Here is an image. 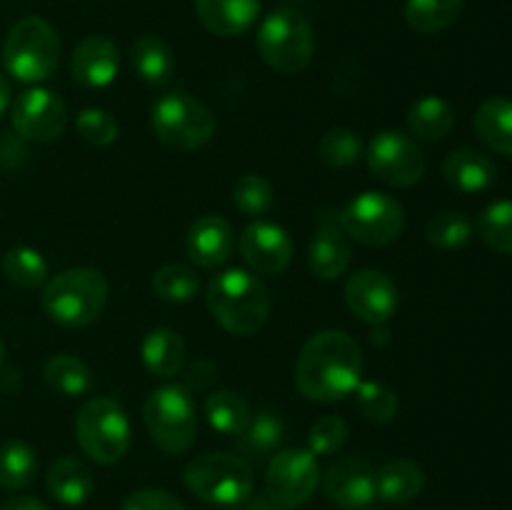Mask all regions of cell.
<instances>
[{
    "label": "cell",
    "instance_id": "6da1fadb",
    "mask_svg": "<svg viewBox=\"0 0 512 510\" xmlns=\"http://www.w3.org/2000/svg\"><path fill=\"white\" fill-rule=\"evenodd\" d=\"M363 350L343 330L313 335L295 360V388L313 403H335L355 393L363 380Z\"/></svg>",
    "mask_w": 512,
    "mask_h": 510
},
{
    "label": "cell",
    "instance_id": "7a4b0ae2",
    "mask_svg": "<svg viewBox=\"0 0 512 510\" xmlns=\"http://www.w3.org/2000/svg\"><path fill=\"white\" fill-rule=\"evenodd\" d=\"M205 303L215 323L240 338L258 333L268 323L273 308L270 290L265 288L263 280L243 268H230L213 275L205 290Z\"/></svg>",
    "mask_w": 512,
    "mask_h": 510
},
{
    "label": "cell",
    "instance_id": "3957f363",
    "mask_svg": "<svg viewBox=\"0 0 512 510\" xmlns=\"http://www.w3.org/2000/svg\"><path fill=\"white\" fill-rule=\"evenodd\" d=\"M108 293L110 285L103 270L80 265L48 278L40 303L53 323L63 328H85L103 315Z\"/></svg>",
    "mask_w": 512,
    "mask_h": 510
},
{
    "label": "cell",
    "instance_id": "277c9868",
    "mask_svg": "<svg viewBox=\"0 0 512 510\" xmlns=\"http://www.w3.org/2000/svg\"><path fill=\"white\" fill-rule=\"evenodd\" d=\"M143 423L155 448L165 455H183L198 435V410L185 385H160L143 405Z\"/></svg>",
    "mask_w": 512,
    "mask_h": 510
},
{
    "label": "cell",
    "instance_id": "5b68a950",
    "mask_svg": "<svg viewBox=\"0 0 512 510\" xmlns=\"http://www.w3.org/2000/svg\"><path fill=\"white\" fill-rule=\"evenodd\" d=\"M255 45L270 68L283 75H295L308 68L315 55L313 25L298 8L283 5L260 23Z\"/></svg>",
    "mask_w": 512,
    "mask_h": 510
},
{
    "label": "cell",
    "instance_id": "8992f818",
    "mask_svg": "<svg viewBox=\"0 0 512 510\" xmlns=\"http://www.w3.org/2000/svg\"><path fill=\"white\" fill-rule=\"evenodd\" d=\"M3 65L20 83L48 80L60 65L58 30L38 15L18 20L5 35Z\"/></svg>",
    "mask_w": 512,
    "mask_h": 510
},
{
    "label": "cell",
    "instance_id": "52a82bcc",
    "mask_svg": "<svg viewBox=\"0 0 512 510\" xmlns=\"http://www.w3.org/2000/svg\"><path fill=\"white\" fill-rule=\"evenodd\" d=\"M150 125L153 133L165 148L180 150V153H190V150H200L215 138V115L205 103L193 98L185 90H173L165 93L158 103L153 105L150 113Z\"/></svg>",
    "mask_w": 512,
    "mask_h": 510
},
{
    "label": "cell",
    "instance_id": "ba28073f",
    "mask_svg": "<svg viewBox=\"0 0 512 510\" xmlns=\"http://www.w3.org/2000/svg\"><path fill=\"white\" fill-rule=\"evenodd\" d=\"M185 488L210 505H240L253 495V468L233 453H205L185 465Z\"/></svg>",
    "mask_w": 512,
    "mask_h": 510
},
{
    "label": "cell",
    "instance_id": "9c48e42d",
    "mask_svg": "<svg viewBox=\"0 0 512 510\" xmlns=\"http://www.w3.org/2000/svg\"><path fill=\"white\" fill-rule=\"evenodd\" d=\"M75 440L90 460L113 465L130 450V420L113 398H90L75 415Z\"/></svg>",
    "mask_w": 512,
    "mask_h": 510
},
{
    "label": "cell",
    "instance_id": "30bf717a",
    "mask_svg": "<svg viewBox=\"0 0 512 510\" xmlns=\"http://www.w3.org/2000/svg\"><path fill=\"white\" fill-rule=\"evenodd\" d=\"M338 215L345 235L368 248H385L398 240L405 228L403 205L380 190L360 193Z\"/></svg>",
    "mask_w": 512,
    "mask_h": 510
},
{
    "label": "cell",
    "instance_id": "8fae6325",
    "mask_svg": "<svg viewBox=\"0 0 512 510\" xmlns=\"http://www.w3.org/2000/svg\"><path fill=\"white\" fill-rule=\"evenodd\" d=\"M368 168L380 183L393 188H410L418 183L428 168L423 148L400 130H380L365 148Z\"/></svg>",
    "mask_w": 512,
    "mask_h": 510
},
{
    "label": "cell",
    "instance_id": "7c38bea8",
    "mask_svg": "<svg viewBox=\"0 0 512 510\" xmlns=\"http://www.w3.org/2000/svg\"><path fill=\"white\" fill-rule=\"evenodd\" d=\"M320 483L318 460L305 448H285L273 455L265 473V495L280 508H300Z\"/></svg>",
    "mask_w": 512,
    "mask_h": 510
},
{
    "label": "cell",
    "instance_id": "4fadbf2b",
    "mask_svg": "<svg viewBox=\"0 0 512 510\" xmlns=\"http://www.w3.org/2000/svg\"><path fill=\"white\" fill-rule=\"evenodd\" d=\"M10 120L23 140L53 143L68 130V105L53 90L30 88L18 95Z\"/></svg>",
    "mask_w": 512,
    "mask_h": 510
},
{
    "label": "cell",
    "instance_id": "5bb4252c",
    "mask_svg": "<svg viewBox=\"0 0 512 510\" xmlns=\"http://www.w3.org/2000/svg\"><path fill=\"white\" fill-rule=\"evenodd\" d=\"M345 303L350 313L368 325H385L398 313V285L383 270L365 268L345 283Z\"/></svg>",
    "mask_w": 512,
    "mask_h": 510
},
{
    "label": "cell",
    "instance_id": "9a60e30c",
    "mask_svg": "<svg viewBox=\"0 0 512 510\" xmlns=\"http://www.w3.org/2000/svg\"><path fill=\"white\" fill-rule=\"evenodd\" d=\"M240 255L260 275H278L293 260V240L270 220H255L240 235Z\"/></svg>",
    "mask_w": 512,
    "mask_h": 510
},
{
    "label": "cell",
    "instance_id": "2e32d148",
    "mask_svg": "<svg viewBox=\"0 0 512 510\" xmlns=\"http://www.w3.org/2000/svg\"><path fill=\"white\" fill-rule=\"evenodd\" d=\"M323 490L345 510L368 508L375 495V470L363 458H340L325 470Z\"/></svg>",
    "mask_w": 512,
    "mask_h": 510
},
{
    "label": "cell",
    "instance_id": "e0dca14e",
    "mask_svg": "<svg viewBox=\"0 0 512 510\" xmlns=\"http://www.w3.org/2000/svg\"><path fill=\"white\" fill-rule=\"evenodd\" d=\"M350 238L340 225L338 213H325L318 218L313 240L308 245V265L315 278L338 280L350 268Z\"/></svg>",
    "mask_w": 512,
    "mask_h": 510
},
{
    "label": "cell",
    "instance_id": "ac0fdd59",
    "mask_svg": "<svg viewBox=\"0 0 512 510\" xmlns=\"http://www.w3.org/2000/svg\"><path fill=\"white\" fill-rule=\"evenodd\" d=\"M120 68V50L108 35H88L70 55V75L83 88H105Z\"/></svg>",
    "mask_w": 512,
    "mask_h": 510
},
{
    "label": "cell",
    "instance_id": "d6986e66",
    "mask_svg": "<svg viewBox=\"0 0 512 510\" xmlns=\"http://www.w3.org/2000/svg\"><path fill=\"white\" fill-rule=\"evenodd\" d=\"M235 235L233 228L220 215H203L195 220L185 235V253L190 263H195L203 270H215L228 263L233 255Z\"/></svg>",
    "mask_w": 512,
    "mask_h": 510
},
{
    "label": "cell",
    "instance_id": "ffe728a7",
    "mask_svg": "<svg viewBox=\"0 0 512 510\" xmlns=\"http://www.w3.org/2000/svg\"><path fill=\"white\" fill-rule=\"evenodd\" d=\"M195 15L220 38L248 33L260 15V0H195Z\"/></svg>",
    "mask_w": 512,
    "mask_h": 510
},
{
    "label": "cell",
    "instance_id": "44dd1931",
    "mask_svg": "<svg viewBox=\"0 0 512 510\" xmlns=\"http://www.w3.org/2000/svg\"><path fill=\"white\" fill-rule=\"evenodd\" d=\"M443 178L460 193H483L498 178L493 160L475 148H458L443 160Z\"/></svg>",
    "mask_w": 512,
    "mask_h": 510
},
{
    "label": "cell",
    "instance_id": "7402d4cb",
    "mask_svg": "<svg viewBox=\"0 0 512 510\" xmlns=\"http://www.w3.org/2000/svg\"><path fill=\"white\" fill-rule=\"evenodd\" d=\"M140 355H143V365L150 375L160 380H170L185 370L188 348H185L183 338L175 330L155 328L143 338Z\"/></svg>",
    "mask_w": 512,
    "mask_h": 510
},
{
    "label": "cell",
    "instance_id": "603a6c76",
    "mask_svg": "<svg viewBox=\"0 0 512 510\" xmlns=\"http://www.w3.org/2000/svg\"><path fill=\"white\" fill-rule=\"evenodd\" d=\"M425 490V473L415 460H390L375 473V495L385 503L405 505Z\"/></svg>",
    "mask_w": 512,
    "mask_h": 510
},
{
    "label": "cell",
    "instance_id": "cb8c5ba5",
    "mask_svg": "<svg viewBox=\"0 0 512 510\" xmlns=\"http://www.w3.org/2000/svg\"><path fill=\"white\" fill-rule=\"evenodd\" d=\"M93 490L95 478L83 460L65 455L48 468V493L68 508L83 505L93 495Z\"/></svg>",
    "mask_w": 512,
    "mask_h": 510
},
{
    "label": "cell",
    "instance_id": "d4e9b609",
    "mask_svg": "<svg viewBox=\"0 0 512 510\" xmlns=\"http://www.w3.org/2000/svg\"><path fill=\"white\" fill-rule=\"evenodd\" d=\"M473 128L493 153L512 158V98H490L475 110Z\"/></svg>",
    "mask_w": 512,
    "mask_h": 510
},
{
    "label": "cell",
    "instance_id": "484cf974",
    "mask_svg": "<svg viewBox=\"0 0 512 510\" xmlns=\"http://www.w3.org/2000/svg\"><path fill=\"white\" fill-rule=\"evenodd\" d=\"M130 65L148 85H165L173 78L175 55L160 35H140L130 48Z\"/></svg>",
    "mask_w": 512,
    "mask_h": 510
},
{
    "label": "cell",
    "instance_id": "4316f807",
    "mask_svg": "<svg viewBox=\"0 0 512 510\" xmlns=\"http://www.w3.org/2000/svg\"><path fill=\"white\" fill-rule=\"evenodd\" d=\"M408 128L415 138L428 140V143L448 138L455 128L453 105L438 95H425L415 100L408 110Z\"/></svg>",
    "mask_w": 512,
    "mask_h": 510
},
{
    "label": "cell",
    "instance_id": "83f0119b",
    "mask_svg": "<svg viewBox=\"0 0 512 510\" xmlns=\"http://www.w3.org/2000/svg\"><path fill=\"white\" fill-rule=\"evenodd\" d=\"M235 440H238L240 458L260 463L280 450L285 440V423L273 413H258L255 418H250L248 428Z\"/></svg>",
    "mask_w": 512,
    "mask_h": 510
},
{
    "label": "cell",
    "instance_id": "f1b7e54d",
    "mask_svg": "<svg viewBox=\"0 0 512 510\" xmlns=\"http://www.w3.org/2000/svg\"><path fill=\"white\" fill-rule=\"evenodd\" d=\"M205 420L215 433L238 438L250 423V405L235 390H215L205 398Z\"/></svg>",
    "mask_w": 512,
    "mask_h": 510
},
{
    "label": "cell",
    "instance_id": "f546056e",
    "mask_svg": "<svg viewBox=\"0 0 512 510\" xmlns=\"http://www.w3.org/2000/svg\"><path fill=\"white\" fill-rule=\"evenodd\" d=\"M43 378L55 393L65 395V398H80V395L90 393V388L95 383L93 370L88 368V363H83V360L68 353L53 355L45 363Z\"/></svg>",
    "mask_w": 512,
    "mask_h": 510
},
{
    "label": "cell",
    "instance_id": "4dcf8cb0",
    "mask_svg": "<svg viewBox=\"0 0 512 510\" xmlns=\"http://www.w3.org/2000/svg\"><path fill=\"white\" fill-rule=\"evenodd\" d=\"M463 10L465 0H405V23L415 33L433 35L448 30Z\"/></svg>",
    "mask_w": 512,
    "mask_h": 510
},
{
    "label": "cell",
    "instance_id": "1f68e13d",
    "mask_svg": "<svg viewBox=\"0 0 512 510\" xmlns=\"http://www.w3.org/2000/svg\"><path fill=\"white\" fill-rule=\"evenodd\" d=\"M38 475V453L25 440H8L0 445V485L23 490Z\"/></svg>",
    "mask_w": 512,
    "mask_h": 510
},
{
    "label": "cell",
    "instance_id": "d6a6232c",
    "mask_svg": "<svg viewBox=\"0 0 512 510\" xmlns=\"http://www.w3.org/2000/svg\"><path fill=\"white\" fill-rule=\"evenodd\" d=\"M0 268H3V275L8 278V283L18 285V288H40L50 278L48 260L43 258V253H38L35 248H28V245L10 248L3 255V260H0Z\"/></svg>",
    "mask_w": 512,
    "mask_h": 510
},
{
    "label": "cell",
    "instance_id": "836d02e7",
    "mask_svg": "<svg viewBox=\"0 0 512 510\" xmlns=\"http://www.w3.org/2000/svg\"><path fill=\"white\" fill-rule=\"evenodd\" d=\"M425 238L440 250H458L473 238V223L463 210H440L425 225Z\"/></svg>",
    "mask_w": 512,
    "mask_h": 510
},
{
    "label": "cell",
    "instance_id": "e575fe53",
    "mask_svg": "<svg viewBox=\"0 0 512 510\" xmlns=\"http://www.w3.org/2000/svg\"><path fill=\"white\" fill-rule=\"evenodd\" d=\"M365 155V143L358 130L333 128L318 140V158L328 168H350Z\"/></svg>",
    "mask_w": 512,
    "mask_h": 510
},
{
    "label": "cell",
    "instance_id": "d590c367",
    "mask_svg": "<svg viewBox=\"0 0 512 510\" xmlns=\"http://www.w3.org/2000/svg\"><path fill=\"white\" fill-rule=\"evenodd\" d=\"M153 290L165 303H188L198 295L200 278L190 265L165 263L163 268L155 270Z\"/></svg>",
    "mask_w": 512,
    "mask_h": 510
},
{
    "label": "cell",
    "instance_id": "8d00e7d4",
    "mask_svg": "<svg viewBox=\"0 0 512 510\" xmlns=\"http://www.w3.org/2000/svg\"><path fill=\"white\" fill-rule=\"evenodd\" d=\"M355 405L370 423H390L398 415V395L378 380H360L355 388Z\"/></svg>",
    "mask_w": 512,
    "mask_h": 510
},
{
    "label": "cell",
    "instance_id": "74e56055",
    "mask_svg": "<svg viewBox=\"0 0 512 510\" xmlns=\"http://www.w3.org/2000/svg\"><path fill=\"white\" fill-rule=\"evenodd\" d=\"M478 233L485 245L498 253L512 255V200L490 203L478 218Z\"/></svg>",
    "mask_w": 512,
    "mask_h": 510
},
{
    "label": "cell",
    "instance_id": "f35d334b",
    "mask_svg": "<svg viewBox=\"0 0 512 510\" xmlns=\"http://www.w3.org/2000/svg\"><path fill=\"white\" fill-rule=\"evenodd\" d=\"M273 185L268 178L258 173L240 175L233 185V203L248 218H260V215L268 213L273 208Z\"/></svg>",
    "mask_w": 512,
    "mask_h": 510
},
{
    "label": "cell",
    "instance_id": "ab89813d",
    "mask_svg": "<svg viewBox=\"0 0 512 510\" xmlns=\"http://www.w3.org/2000/svg\"><path fill=\"white\" fill-rule=\"evenodd\" d=\"M75 128H78L80 138L90 145H98V148H105V145L115 143L118 140V120L108 113V110L100 108H85L80 110V115L75 118Z\"/></svg>",
    "mask_w": 512,
    "mask_h": 510
},
{
    "label": "cell",
    "instance_id": "60d3db41",
    "mask_svg": "<svg viewBox=\"0 0 512 510\" xmlns=\"http://www.w3.org/2000/svg\"><path fill=\"white\" fill-rule=\"evenodd\" d=\"M348 440V425L338 415H323L308 433V450L313 455H333Z\"/></svg>",
    "mask_w": 512,
    "mask_h": 510
},
{
    "label": "cell",
    "instance_id": "b9f144b4",
    "mask_svg": "<svg viewBox=\"0 0 512 510\" xmlns=\"http://www.w3.org/2000/svg\"><path fill=\"white\" fill-rule=\"evenodd\" d=\"M120 510H188L178 495L163 488H140L125 498Z\"/></svg>",
    "mask_w": 512,
    "mask_h": 510
},
{
    "label": "cell",
    "instance_id": "7bdbcfd3",
    "mask_svg": "<svg viewBox=\"0 0 512 510\" xmlns=\"http://www.w3.org/2000/svg\"><path fill=\"white\" fill-rule=\"evenodd\" d=\"M218 378V368L210 360H195L188 370H185V388L193 390H208Z\"/></svg>",
    "mask_w": 512,
    "mask_h": 510
},
{
    "label": "cell",
    "instance_id": "ee69618b",
    "mask_svg": "<svg viewBox=\"0 0 512 510\" xmlns=\"http://www.w3.org/2000/svg\"><path fill=\"white\" fill-rule=\"evenodd\" d=\"M0 510H50L43 500L30 498V495H18V498H10L0 505Z\"/></svg>",
    "mask_w": 512,
    "mask_h": 510
},
{
    "label": "cell",
    "instance_id": "f6af8a7d",
    "mask_svg": "<svg viewBox=\"0 0 512 510\" xmlns=\"http://www.w3.org/2000/svg\"><path fill=\"white\" fill-rule=\"evenodd\" d=\"M245 503H248V508H245V510H285V508H280V505L275 503V500H270L265 493L250 495V498L245 500Z\"/></svg>",
    "mask_w": 512,
    "mask_h": 510
},
{
    "label": "cell",
    "instance_id": "bcb514c9",
    "mask_svg": "<svg viewBox=\"0 0 512 510\" xmlns=\"http://www.w3.org/2000/svg\"><path fill=\"white\" fill-rule=\"evenodd\" d=\"M10 105V83L5 80V75H0V115L8 110Z\"/></svg>",
    "mask_w": 512,
    "mask_h": 510
},
{
    "label": "cell",
    "instance_id": "7dc6e473",
    "mask_svg": "<svg viewBox=\"0 0 512 510\" xmlns=\"http://www.w3.org/2000/svg\"><path fill=\"white\" fill-rule=\"evenodd\" d=\"M375 345H385L388 343V328L385 325H373V335H370Z\"/></svg>",
    "mask_w": 512,
    "mask_h": 510
},
{
    "label": "cell",
    "instance_id": "c3c4849f",
    "mask_svg": "<svg viewBox=\"0 0 512 510\" xmlns=\"http://www.w3.org/2000/svg\"><path fill=\"white\" fill-rule=\"evenodd\" d=\"M3 355H5V345H3V340H0V363H3Z\"/></svg>",
    "mask_w": 512,
    "mask_h": 510
},
{
    "label": "cell",
    "instance_id": "681fc988",
    "mask_svg": "<svg viewBox=\"0 0 512 510\" xmlns=\"http://www.w3.org/2000/svg\"><path fill=\"white\" fill-rule=\"evenodd\" d=\"M293 3H300V0H293Z\"/></svg>",
    "mask_w": 512,
    "mask_h": 510
}]
</instances>
